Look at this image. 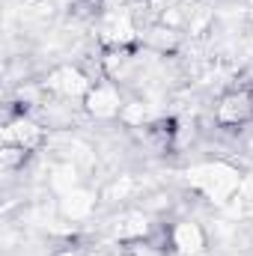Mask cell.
<instances>
[{
    "label": "cell",
    "mask_w": 253,
    "mask_h": 256,
    "mask_svg": "<svg viewBox=\"0 0 253 256\" xmlns=\"http://www.w3.org/2000/svg\"><path fill=\"white\" fill-rule=\"evenodd\" d=\"M188 182L194 191H200L208 202H230L236 200V194L242 188V176L236 167L224 164V161H208V164H196L188 170Z\"/></svg>",
    "instance_id": "6da1fadb"
},
{
    "label": "cell",
    "mask_w": 253,
    "mask_h": 256,
    "mask_svg": "<svg viewBox=\"0 0 253 256\" xmlns=\"http://www.w3.org/2000/svg\"><path fill=\"white\" fill-rule=\"evenodd\" d=\"M214 120L220 128H242L253 122V86H236L226 90L218 98Z\"/></svg>",
    "instance_id": "7a4b0ae2"
},
{
    "label": "cell",
    "mask_w": 253,
    "mask_h": 256,
    "mask_svg": "<svg viewBox=\"0 0 253 256\" xmlns=\"http://www.w3.org/2000/svg\"><path fill=\"white\" fill-rule=\"evenodd\" d=\"M122 96H120V86L114 80H96L84 98V108L90 116L96 120H120L122 114Z\"/></svg>",
    "instance_id": "3957f363"
},
{
    "label": "cell",
    "mask_w": 253,
    "mask_h": 256,
    "mask_svg": "<svg viewBox=\"0 0 253 256\" xmlns=\"http://www.w3.org/2000/svg\"><path fill=\"white\" fill-rule=\"evenodd\" d=\"M92 84H96V80H92L90 74H84V68H78V66H63V68L51 72L48 80H45V86H48L51 92H57L60 98H66V102H72V98H86V92H90Z\"/></svg>",
    "instance_id": "277c9868"
},
{
    "label": "cell",
    "mask_w": 253,
    "mask_h": 256,
    "mask_svg": "<svg viewBox=\"0 0 253 256\" xmlns=\"http://www.w3.org/2000/svg\"><path fill=\"white\" fill-rule=\"evenodd\" d=\"M206 244H208V232L196 224V220H176L173 226H170V248L176 250V254L182 256H200L206 250Z\"/></svg>",
    "instance_id": "5b68a950"
},
{
    "label": "cell",
    "mask_w": 253,
    "mask_h": 256,
    "mask_svg": "<svg viewBox=\"0 0 253 256\" xmlns=\"http://www.w3.org/2000/svg\"><path fill=\"white\" fill-rule=\"evenodd\" d=\"M42 137H45V128L36 120H30L27 114H18L3 126V143L6 146H21V149L33 152V149H39Z\"/></svg>",
    "instance_id": "8992f818"
},
{
    "label": "cell",
    "mask_w": 253,
    "mask_h": 256,
    "mask_svg": "<svg viewBox=\"0 0 253 256\" xmlns=\"http://www.w3.org/2000/svg\"><path fill=\"white\" fill-rule=\"evenodd\" d=\"M152 236V226H149V218L146 212H137V208H128L122 212L116 220H114V238L122 242V244H134V242H143Z\"/></svg>",
    "instance_id": "52a82bcc"
},
{
    "label": "cell",
    "mask_w": 253,
    "mask_h": 256,
    "mask_svg": "<svg viewBox=\"0 0 253 256\" xmlns=\"http://www.w3.org/2000/svg\"><path fill=\"white\" fill-rule=\"evenodd\" d=\"M134 18H131V12H128L126 6L122 9H114V12H108L104 15V24H102V39L104 42H110L114 48H126L128 42L134 39Z\"/></svg>",
    "instance_id": "ba28073f"
},
{
    "label": "cell",
    "mask_w": 253,
    "mask_h": 256,
    "mask_svg": "<svg viewBox=\"0 0 253 256\" xmlns=\"http://www.w3.org/2000/svg\"><path fill=\"white\" fill-rule=\"evenodd\" d=\"M96 208V194L86 188H72L68 194H60V214L66 220H84Z\"/></svg>",
    "instance_id": "9c48e42d"
},
{
    "label": "cell",
    "mask_w": 253,
    "mask_h": 256,
    "mask_svg": "<svg viewBox=\"0 0 253 256\" xmlns=\"http://www.w3.org/2000/svg\"><path fill=\"white\" fill-rule=\"evenodd\" d=\"M30 155H33V152H27V149H21V146H6V143H3V152H0L3 170H6V173H12V170H24V164H27Z\"/></svg>",
    "instance_id": "30bf717a"
},
{
    "label": "cell",
    "mask_w": 253,
    "mask_h": 256,
    "mask_svg": "<svg viewBox=\"0 0 253 256\" xmlns=\"http://www.w3.org/2000/svg\"><path fill=\"white\" fill-rule=\"evenodd\" d=\"M120 122L126 128H143V122H146V104L143 102H126L122 114H120Z\"/></svg>",
    "instance_id": "8fae6325"
},
{
    "label": "cell",
    "mask_w": 253,
    "mask_h": 256,
    "mask_svg": "<svg viewBox=\"0 0 253 256\" xmlns=\"http://www.w3.org/2000/svg\"><path fill=\"white\" fill-rule=\"evenodd\" d=\"M236 200H242V202L253 206V176L242 179V188H238V194H236Z\"/></svg>",
    "instance_id": "7c38bea8"
}]
</instances>
